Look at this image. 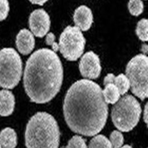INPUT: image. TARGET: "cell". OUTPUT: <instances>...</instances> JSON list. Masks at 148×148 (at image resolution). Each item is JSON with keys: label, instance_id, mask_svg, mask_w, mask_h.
<instances>
[{"label": "cell", "instance_id": "obj_1", "mask_svg": "<svg viewBox=\"0 0 148 148\" xmlns=\"http://www.w3.org/2000/svg\"><path fill=\"white\" fill-rule=\"evenodd\" d=\"M100 85L80 79L68 90L64 103L65 120L70 129L85 136H93L105 126L108 108Z\"/></svg>", "mask_w": 148, "mask_h": 148}, {"label": "cell", "instance_id": "obj_2", "mask_svg": "<svg viewBox=\"0 0 148 148\" xmlns=\"http://www.w3.org/2000/svg\"><path fill=\"white\" fill-rule=\"evenodd\" d=\"M63 79L60 59L51 49H39L27 59L23 83L32 102L45 104L51 101L59 92Z\"/></svg>", "mask_w": 148, "mask_h": 148}, {"label": "cell", "instance_id": "obj_3", "mask_svg": "<svg viewBox=\"0 0 148 148\" xmlns=\"http://www.w3.org/2000/svg\"><path fill=\"white\" fill-rule=\"evenodd\" d=\"M60 136L54 117L46 112H38L27 123L25 144L27 148H58Z\"/></svg>", "mask_w": 148, "mask_h": 148}, {"label": "cell", "instance_id": "obj_4", "mask_svg": "<svg viewBox=\"0 0 148 148\" xmlns=\"http://www.w3.org/2000/svg\"><path fill=\"white\" fill-rule=\"evenodd\" d=\"M142 108L140 103L132 95H126L114 104L112 119L115 127L121 132L133 130L140 120Z\"/></svg>", "mask_w": 148, "mask_h": 148}, {"label": "cell", "instance_id": "obj_5", "mask_svg": "<svg viewBox=\"0 0 148 148\" xmlns=\"http://www.w3.org/2000/svg\"><path fill=\"white\" fill-rule=\"evenodd\" d=\"M22 60L13 48L0 51V87L13 89L18 85L22 75Z\"/></svg>", "mask_w": 148, "mask_h": 148}, {"label": "cell", "instance_id": "obj_6", "mask_svg": "<svg viewBox=\"0 0 148 148\" xmlns=\"http://www.w3.org/2000/svg\"><path fill=\"white\" fill-rule=\"evenodd\" d=\"M147 68V56L139 54L129 62L126 69V76L130 82L131 91L141 100L148 96Z\"/></svg>", "mask_w": 148, "mask_h": 148}, {"label": "cell", "instance_id": "obj_7", "mask_svg": "<svg viewBox=\"0 0 148 148\" xmlns=\"http://www.w3.org/2000/svg\"><path fill=\"white\" fill-rule=\"evenodd\" d=\"M85 39L76 26H67L60 36L59 50L68 60L75 61L84 53Z\"/></svg>", "mask_w": 148, "mask_h": 148}, {"label": "cell", "instance_id": "obj_8", "mask_svg": "<svg viewBox=\"0 0 148 148\" xmlns=\"http://www.w3.org/2000/svg\"><path fill=\"white\" fill-rule=\"evenodd\" d=\"M79 68L83 77L91 79L98 78L102 69L99 57L92 51L87 52L81 58Z\"/></svg>", "mask_w": 148, "mask_h": 148}, {"label": "cell", "instance_id": "obj_9", "mask_svg": "<svg viewBox=\"0 0 148 148\" xmlns=\"http://www.w3.org/2000/svg\"><path fill=\"white\" fill-rule=\"evenodd\" d=\"M29 23L32 34L38 38H43L50 29V17L43 9L33 11L30 15Z\"/></svg>", "mask_w": 148, "mask_h": 148}, {"label": "cell", "instance_id": "obj_10", "mask_svg": "<svg viewBox=\"0 0 148 148\" xmlns=\"http://www.w3.org/2000/svg\"><path fill=\"white\" fill-rule=\"evenodd\" d=\"M73 21L75 26L81 31L88 30L93 23V15L90 8L81 5L77 8L73 14Z\"/></svg>", "mask_w": 148, "mask_h": 148}, {"label": "cell", "instance_id": "obj_11", "mask_svg": "<svg viewBox=\"0 0 148 148\" xmlns=\"http://www.w3.org/2000/svg\"><path fill=\"white\" fill-rule=\"evenodd\" d=\"M16 43L20 53L27 55L32 52L35 46L34 36L29 30L22 29L17 35Z\"/></svg>", "mask_w": 148, "mask_h": 148}, {"label": "cell", "instance_id": "obj_12", "mask_svg": "<svg viewBox=\"0 0 148 148\" xmlns=\"http://www.w3.org/2000/svg\"><path fill=\"white\" fill-rule=\"evenodd\" d=\"M15 107V97L11 91H0V116L7 117L13 113Z\"/></svg>", "mask_w": 148, "mask_h": 148}, {"label": "cell", "instance_id": "obj_13", "mask_svg": "<svg viewBox=\"0 0 148 148\" xmlns=\"http://www.w3.org/2000/svg\"><path fill=\"white\" fill-rule=\"evenodd\" d=\"M112 83L118 88L120 95L125 94L130 89V82L127 77L123 73H120L115 77L113 73H108L104 79V85Z\"/></svg>", "mask_w": 148, "mask_h": 148}, {"label": "cell", "instance_id": "obj_14", "mask_svg": "<svg viewBox=\"0 0 148 148\" xmlns=\"http://www.w3.org/2000/svg\"><path fill=\"white\" fill-rule=\"evenodd\" d=\"M17 145V136L15 130L6 127L0 132V145L2 148H16Z\"/></svg>", "mask_w": 148, "mask_h": 148}, {"label": "cell", "instance_id": "obj_15", "mask_svg": "<svg viewBox=\"0 0 148 148\" xmlns=\"http://www.w3.org/2000/svg\"><path fill=\"white\" fill-rule=\"evenodd\" d=\"M105 88L102 91L105 102L107 104H114L120 98V94L116 86L112 83L104 85Z\"/></svg>", "mask_w": 148, "mask_h": 148}, {"label": "cell", "instance_id": "obj_16", "mask_svg": "<svg viewBox=\"0 0 148 148\" xmlns=\"http://www.w3.org/2000/svg\"><path fill=\"white\" fill-rule=\"evenodd\" d=\"M88 148H113L110 140L103 134H98L90 142Z\"/></svg>", "mask_w": 148, "mask_h": 148}, {"label": "cell", "instance_id": "obj_17", "mask_svg": "<svg viewBox=\"0 0 148 148\" xmlns=\"http://www.w3.org/2000/svg\"><path fill=\"white\" fill-rule=\"evenodd\" d=\"M147 24V20L143 18L138 23L136 29V33L139 39L143 42H146L148 39Z\"/></svg>", "mask_w": 148, "mask_h": 148}, {"label": "cell", "instance_id": "obj_18", "mask_svg": "<svg viewBox=\"0 0 148 148\" xmlns=\"http://www.w3.org/2000/svg\"><path fill=\"white\" fill-rule=\"evenodd\" d=\"M128 8L130 13L134 16L140 15L143 11V3L140 0H131L129 2Z\"/></svg>", "mask_w": 148, "mask_h": 148}, {"label": "cell", "instance_id": "obj_19", "mask_svg": "<svg viewBox=\"0 0 148 148\" xmlns=\"http://www.w3.org/2000/svg\"><path fill=\"white\" fill-rule=\"evenodd\" d=\"M110 142L113 148H120L124 143V137L119 131L114 130L110 136Z\"/></svg>", "mask_w": 148, "mask_h": 148}, {"label": "cell", "instance_id": "obj_20", "mask_svg": "<svg viewBox=\"0 0 148 148\" xmlns=\"http://www.w3.org/2000/svg\"><path fill=\"white\" fill-rule=\"evenodd\" d=\"M65 148H87L85 140L79 136L75 135L68 142Z\"/></svg>", "mask_w": 148, "mask_h": 148}, {"label": "cell", "instance_id": "obj_21", "mask_svg": "<svg viewBox=\"0 0 148 148\" xmlns=\"http://www.w3.org/2000/svg\"><path fill=\"white\" fill-rule=\"evenodd\" d=\"M10 11L9 3L7 0H0V21L5 20Z\"/></svg>", "mask_w": 148, "mask_h": 148}, {"label": "cell", "instance_id": "obj_22", "mask_svg": "<svg viewBox=\"0 0 148 148\" xmlns=\"http://www.w3.org/2000/svg\"><path fill=\"white\" fill-rule=\"evenodd\" d=\"M46 42L47 45L52 46L53 51L55 53L59 51V45L55 42V36L52 33H49L47 34L46 39Z\"/></svg>", "mask_w": 148, "mask_h": 148}, {"label": "cell", "instance_id": "obj_23", "mask_svg": "<svg viewBox=\"0 0 148 148\" xmlns=\"http://www.w3.org/2000/svg\"><path fill=\"white\" fill-rule=\"evenodd\" d=\"M143 120L146 124H147V103H146L145 106V108L144 110V113H143Z\"/></svg>", "mask_w": 148, "mask_h": 148}, {"label": "cell", "instance_id": "obj_24", "mask_svg": "<svg viewBox=\"0 0 148 148\" xmlns=\"http://www.w3.org/2000/svg\"><path fill=\"white\" fill-rule=\"evenodd\" d=\"M30 3L34 4H38L40 5H43L45 3L47 2V1H30Z\"/></svg>", "mask_w": 148, "mask_h": 148}, {"label": "cell", "instance_id": "obj_25", "mask_svg": "<svg viewBox=\"0 0 148 148\" xmlns=\"http://www.w3.org/2000/svg\"><path fill=\"white\" fill-rule=\"evenodd\" d=\"M121 148H133L130 145H126L125 146H123V147H121Z\"/></svg>", "mask_w": 148, "mask_h": 148}, {"label": "cell", "instance_id": "obj_26", "mask_svg": "<svg viewBox=\"0 0 148 148\" xmlns=\"http://www.w3.org/2000/svg\"><path fill=\"white\" fill-rule=\"evenodd\" d=\"M60 148H65V146H62V147H61Z\"/></svg>", "mask_w": 148, "mask_h": 148}, {"label": "cell", "instance_id": "obj_27", "mask_svg": "<svg viewBox=\"0 0 148 148\" xmlns=\"http://www.w3.org/2000/svg\"><path fill=\"white\" fill-rule=\"evenodd\" d=\"M0 148H2V147H1V145H0Z\"/></svg>", "mask_w": 148, "mask_h": 148}]
</instances>
